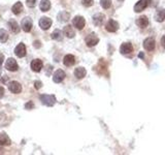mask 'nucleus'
Instances as JSON below:
<instances>
[{
    "mask_svg": "<svg viewBox=\"0 0 165 155\" xmlns=\"http://www.w3.org/2000/svg\"><path fill=\"white\" fill-rule=\"evenodd\" d=\"M41 103L47 107H53L56 103V97L55 95H49V94H42L39 96Z\"/></svg>",
    "mask_w": 165,
    "mask_h": 155,
    "instance_id": "obj_1",
    "label": "nucleus"
},
{
    "mask_svg": "<svg viewBox=\"0 0 165 155\" xmlns=\"http://www.w3.org/2000/svg\"><path fill=\"white\" fill-rule=\"evenodd\" d=\"M151 0H139L138 2H136V4L134 5V12L135 13H140L144 10L146 8L149 6Z\"/></svg>",
    "mask_w": 165,
    "mask_h": 155,
    "instance_id": "obj_2",
    "label": "nucleus"
},
{
    "mask_svg": "<svg viewBox=\"0 0 165 155\" xmlns=\"http://www.w3.org/2000/svg\"><path fill=\"white\" fill-rule=\"evenodd\" d=\"M85 41H86V45L90 48L96 46V45L99 43V38L95 33H90V34L86 37Z\"/></svg>",
    "mask_w": 165,
    "mask_h": 155,
    "instance_id": "obj_3",
    "label": "nucleus"
},
{
    "mask_svg": "<svg viewBox=\"0 0 165 155\" xmlns=\"http://www.w3.org/2000/svg\"><path fill=\"white\" fill-rule=\"evenodd\" d=\"M72 24L76 29L82 30V28L85 27V25H86V20L82 18V16H76L75 17V19L72 20Z\"/></svg>",
    "mask_w": 165,
    "mask_h": 155,
    "instance_id": "obj_4",
    "label": "nucleus"
},
{
    "mask_svg": "<svg viewBox=\"0 0 165 155\" xmlns=\"http://www.w3.org/2000/svg\"><path fill=\"white\" fill-rule=\"evenodd\" d=\"M8 89L11 93L13 94H19L22 91V86L21 84L18 83L17 81H11L10 84H8Z\"/></svg>",
    "mask_w": 165,
    "mask_h": 155,
    "instance_id": "obj_5",
    "label": "nucleus"
},
{
    "mask_svg": "<svg viewBox=\"0 0 165 155\" xmlns=\"http://www.w3.org/2000/svg\"><path fill=\"white\" fill-rule=\"evenodd\" d=\"M5 68L7 70H10V72H16V70H18L19 66H18V63H17V61L15 59L8 58L6 60V63H5Z\"/></svg>",
    "mask_w": 165,
    "mask_h": 155,
    "instance_id": "obj_6",
    "label": "nucleus"
},
{
    "mask_svg": "<svg viewBox=\"0 0 165 155\" xmlns=\"http://www.w3.org/2000/svg\"><path fill=\"white\" fill-rule=\"evenodd\" d=\"M105 29L109 31V32H116V31L119 29V23L117 21H115V20L109 19V22L105 25Z\"/></svg>",
    "mask_w": 165,
    "mask_h": 155,
    "instance_id": "obj_7",
    "label": "nucleus"
},
{
    "mask_svg": "<svg viewBox=\"0 0 165 155\" xmlns=\"http://www.w3.org/2000/svg\"><path fill=\"white\" fill-rule=\"evenodd\" d=\"M39 26H40L42 30H48L52 26V20L49 19L48 17H42V18L39 20Z\"/></svg>",
    "mask_w": 165,
    "mask_h": 155,
    "instance_id": "obj_8",
    "label": "nucleus"
},
{
    "mask_svg": "<svg viewBox=\"0 0 165 155\" xmlns=\"http://www.w3.org/2000/svg\"><path fill=\"white\" fill-rule=\"evenodd\" d=\"M132 51H133L132 44H130V43H124V44L121 45V47H120V52H121V54L128 55V54H130V53H132Z\"/></svg>",
    "mask_w": 165,
    "mask_h": 155,
    "instance_id": "obj_9",
    "label": "nucleus"
},
{
    "mask_svg": "<svg viewBox=\"0 0 165 155\" xmlns=\"http://www.w3.org/2000/svg\"><path fill=\"white\" fill-rule=\"evenodd\" d=\"M15 54L20 58H23L24 56H26V46L23 43L19 44L15 49Z\"/></svg>",
    "mask_w": 165,
    "mask_h": 155,
    "instance_id": "obj_10",
    "label": "nucleus"
},
{
    "mask_svg": "<svg viewBox=\"0 0 165 155\" xmlns=\"http://www.w3.org/2000/svg\"><path fill=\"white\" fill-rule=\"evenodd\" d=\"M65 77H66V75H65V72L63 70L58 69V70H56L55 74L53 76V81L55 82V83H61V82L65 79Z\"/></svg>",
    "mask_w": 165,
    "mask_h": 155,
    "instance_id": "obj_11",
    "label": "nucleus"
},
{
    "mask_svg": "<svg viewBox=\"0 0 165 155\" xmlns=\"http://www.w3.org/2000/svg\"><path fill=\"white\" fill-rule=\"evenodd\" d=\"M44 66V63L40 59H34V60L31 62V69L35 72H39Z\"/></svg>",
    "mask_w": 165,
    "mask_h": 155,
    "instance_id": "obj_12",
    "label": "nucleus"
},
{
    "mask_svg": "<svg viewBox=\"0 0 165 155\" xmlns=\"http://www.w3.org/2000/svg\"><path fill=\"white\" fill-rule=\"evenodd\" d=\"M32 28V20H31L29 17H26V18L23 19L22 21V29L25 31V32H29Z\"/></svg>",
    "mask_w": 165,
    "mask_h": 155,
    "instance_id": "obj_13",
    "label": "nucleus"
},
{
    "mask_svg": "<svg viewBox=\"0 0 165 155\" xmlns=\"http://www.w3.org/2000/svg\"><path fill=\"white\" fill-rule=\"evenodd\" d=\"M144 48L147 51H153L155 49V39L152 37H148L144 41Z\"/></svg>",
    "mask_w": 165,
    "mask_h": 155,
    "instance_id": "obj_14",
    "label": "nucleus"
},
{
    "mask_svg": "<svg viewBox=\"0 0 165 155\" xmlns=\"http://www.w3.org/2000/svg\"><path fill=\"white\" fill-rule=\"evenodd\" d=\"M95 68H100V72H98L99 75H105L107 76V65L104 62V59H100L98 65L95 67Z\"/></svg>",
    "mask_w": 165,
    "mask_h": 155,
    "instance_id": "obj_15",
    "label": "nucleus"
},
{
    "mask_svg": "<svg viewBox=\"0 0 165 155\" xmlns=\"http://www.w3.org/2000/svg\"><path fill=\"white\" fill-rule=\"evenodd\" d=\"M136 24L140 28H146L148 25H149V19H148L146 16H141L136 20Z\"/></svg>",
    "mask_w": 165,
    "mask_h": 155,
    "instance_id": "obj_16",
    "label": "nucleus"
},
{
    "mask_svg": "<svg viewBox=\"0 0 165 155\" xmlns=\"http://www.w3.org/2000/svg\"><path fill=\"white\" fill-rule=\"evenodd\" d=\"M105 16L103 14H96L95 16L93 17V23L95 26H100V25L103 23Z\"/></svg>",
    "mask_w": 165,
    "mask_h": 155,
    "instance_id": "obj_17",
    "label": "nucleus"
},
{
    "mask_svg": "<svg viewBox=\"0 0 165 155\" xmlns=\"http://www.w3.org/2000/svg\"><path fill=\"white\" fill-rule=\"evenodd\" d=\"M63 63H64V65L65 66H72L73 64L75 63V56L73 55H66L64 57V59H63Z\"/></svg>",
    "mask_w": 165,
    "mask_h": 155,
    "instance_id": "obj_18",
    "label": "nucleus"
},
{
    "mask_svg": "<svg viewBox=\"0 0 165 155\" xmlns=\"http://www.w3.org/2000/svg\"><path fill=\"white\" fill-rule=\"evenodd\" d=\"M155 20L157 22H163L165 20V10L164 8H159L155 14Z\"/></svg>",
    "mask_w": 165,
    "mask_h": 155,
    "instance_id": "obj_19",
    "label": "nucleus"
},
{
    "mask_svg": "<svg viewBox=\"0 0 165 155\" xmlns=\"http://www.w3.org/2000/svg\"><path fill=\"white\" fill-rule=\"evenodd\" d=\"M86 75H87V72L84 67H78V68H75V76L76 79H79V80H82V78H85Z\"/></svg>",
    "mask_w": 165,
    "mask_h": 155,
    "instance_id": "obj_20",
    "label": "nucleus"
},
{
    "mask_svg": "<svg viewBox=\"0 0 165 155\" xmlns=\"http://www.w3.org/2000/svg\"><path fill=\"white\" fill-rule=\"evenodd\" d=\"M10 139L8 138V136L4 132H1L0 134V145L2 146H8L10 145Z\"/></svg>",
    "mask_w": 165,
    "mask_h": 155,
    "instance_id": "obj_21",
    "label": "nucleus"
},
{
    "mask_svg": "<svg viewBox=\"0 0 165 155\" xmlns=\"http://www.w3.org/2000/svg\"><path fill=\"white\" fill-rule=\"evenodd\" d=\"M64 34L67 36L68 38H73L75 35V30H73V28L70 26V25H67V26L64 27V30H63Z\"/></svg>",
    "mask_w": 165,
    "mask_h": 155,
    "instance_id": "obj_22",
    "label": "nucleus"
},
{
    "mask_svg": "<svg viewBox=\"0 0 165 155\" xmlns=\"http://www.w3.org/2000/svg\"><path fill=\"white\" fill-rule=\"evenodd\" d=\"M39 8L41 12H48L51 8V2L50 0H41L40 4H39Z\"/></svg>",
    "mask_w": 165,
    "mask_h": 155,
    "instance_id": "obj_23",
    "label": "nucleus"
},
{
    "mask_svg": "<svg viewBox=\"0 0 165 155\" xmlns=\"http://www.w3.org/2000/svg\"><path fill=\"white\" fill-rule=\"evenodd\" d=\"M11 10L15 15H20L23 12V4L20 1H18L17 3L13 4V6L11 7Z\"/></svg>",
    "mask_w": 165,
    "mask_h": 155,
    "instance_id": "obj_24",
    "label": "nucleus"
},
{
    "mask_svg": "<svg viewBox=\"0 0 165 155\" xmlns=\"http://www.w3.org/2000/svg\"><path fill=\"white\" fill-rule=\"evenodd\" d=\"M70 18L69 13L67 12H61L58 14V21L59 22H67Z\"/></svg>",
    "mask_w": 165,
    "mask_h": 155,
    "instance_id": "obj_25",
    "label": "nucleus"
},
{
    "mask_svg": "<svg viewBox=\"0 0 165 155\" xmlns=\"http://www.w3.org/2000/svg\"><path fill=\"white\" fill-rule=\"evenodd\" d=\"M8 25H10V30L13 31V33H19V32H20V27H19L18 23H17L15 20H11V21H10Z\"/></svg>",
    "mask_w": 165,
    "mask_h": 155,
    "instance_id": "obj_26",
    "label": "nucleus"
},
{
    "mask_svg": "<svg viewBox=\"0 0 165 155\" xmlns=\"http://www.w3.org/2000/svg\"><path fill=\"white\" fill-rule=\"evenodd\" d=\"M62 32L59 29L54 30V32L52 33V38L55 39V41H62Z\"/></svg>",
    "mask_w": 165,
    "mask_h": 155,
    "instance_id": "obj_27",
    "label": "nucleus"
},
{
    "mask_svg": "<svg viewBox=\"0 0 165 155\" xmlns=\"http://www.w3.org/2000/svg\"><path fill=\"white\" fill-rule=\"evenodd\" d=\"M8 39V33L4 29L0 30V41L1 43H5Z\"/></svg>",
    "mask_w": 165,
    "mask_h": 155,
    "instance_id": "obj_28",
    "label": "nucleus"
},
{
    "mask_svg": "<svg viewBox=\"0 0 165 155\" xmlns=\"http://www.w3.org/2000/svg\"><path fill=\"white\" fill-rule=\"evenodd\" d=\"M100 5L104 10H107L112 5V0H100Z\"/></svg>",
    "mask_w": 165,
    "mask_h": 155,
    "instance_id": "obj_29",
    "label": "nucleus"
},
{
    "mask_svg": "<svg viewBox=\"0 0 165 155\" xmlns=\"http://www.w3.org/2000/svg\"><path fill=\"white\" fill-rule=\"evenodd\" d=\"M93 3H94V0H82V5L86 7L92 6Z\"/></svg>",
    "mask_w": 165,
    "mask_h": 155,
    "instance_id": "obj_30",
    "label": "nucleus"
},
{
    "mask_svg": "<svg viewBox=\"0 0 165 155\" xmlns=\"http://www.w3.org/2000/svg\"><path fill=\"white\" fill-rule=\"evenodd\" d=\"M26 4L29 7H34L36 4V0H26Z\"/></svg>",
    "mask_w": 165,
    "mask_h": 155,
    "instance_id": "obj_31",
    "label": "nucleus"
},
{
    "mask_svg": "<svg viewBox=\"0 0 165 155\" xmlns=\"http://www.w3.org/2000/svg\"><path fill=\"white\" fill-rule=\"evenodd\" d=\"M33 108H34V105H33L32 101H29V103H27L26 105H25V109H26V110H31Z\"/></svg>",
    "mask_w": 165,
    "mask_h": 155,
    "instance_id": "obj_32",
    "label": "nucleus"
},
{
    "mask_svg": "<svg viewBox=\"0 0 165 155\" xmlns=\"http://www.w3.org/2000/svg\"><path fill=\"white\" fill-rule=\"evenodd\" d=\"M34 87H35L36 89H40L42 87V83L40 81H35L34 82Z\"/></svg>",
    "mask_w": 165,
    "mask_h": 155,
    "instance_id": "obj_33",
    "label": "nucleus"
},
{
    "mask_svg": "<svg viewBox=\"0 0 165 155\" xmlns=\"http://www.w3.org/2000/svg\"><path fill=\"white\" fill-rule=\"evenodd\" d=\"M3 95H4V89H3V87L0 86V98L3 97Z\"/></svg>",
    "mask_w": 165,
    "mask_h": 155,
    "instance_id": "obj_34",
    "label": "nucleus"
},
{
    "mask_svg": "<svg viewBox=\"0 0 165 155\" xmlns=\"http://www.w3.org/2000/svg\"><path fill=\"white\" fill-rule=\"evenodd\" d=\"M34 47H35V48H40L41 47V45H40V43H39V41H34Z\"/></svg>",
    "mask_w": 165,
    "mask_h": 155,
    "instance_id": "obj_35",
    "label": "nucleus"
},
{
    "mask_svg": "<svg viewBox=\"0 0 165 155\" xmlns=\"http://www.w3.org/2000/svg\"><path fill=\"white\" fill-rule=\"evenodd\" d=\"M3 60H4V56H3L2 53H0V65L3 63Z\"/></svg>",
    "mask_w": 165,
    "mask_h": 155,
    "instance_id": "obj_36",
    "label": "nucleus"
},
{
    "mask_svg": "<svg viewBox=\"0 0 165 155\" xmlns=\"http://www.w3.org/2000/svg\"><path fill=\"white\" fill-rule=\"evenodd\" d=\"M161 44H162V47L165 48V34L163 35V37L161 39Z\"/></svg>",
    "mask_w": 165,
    "mask_h": 155,
    "instance_id": "obj_37",
    "label": "nucleus"
},
{
    "mask_svg": "<svg viewBox=\"0 0 165 155\" xmlns=\"http://www.w3.org/2000/svg\"><path fill=\"white\" fill-rule=\"evenodd\" d=\"M119 1H120V2H123V1H124V0H119Z\"/></svg>",
    "mask_w": 165,
    "mask_h": 155,
    "instance_id": "obj_38",
    "label": "nucleus"
},
{
    "mask_svg": "<svg viewBox=\"0 0 165 155\" xmlns=\"http://www.w3.org/2000/svg\"><path fill=\"white\" fill-rule=\"evenodd\" d=\"M0 75H1V68H0Z\"/></svg>",
    "mask_w": 165,
    "mask_h": 155,
    "instance_id": "obj_39",
    "label": "nucleus"
}]
</instances>
